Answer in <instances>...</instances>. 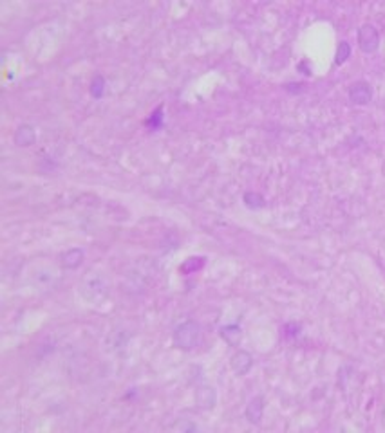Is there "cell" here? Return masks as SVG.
<instances>
[{
	"label": "cell",
	"instance_id": "obj_15",
	"mask_svg": "<svg viewBox=\"0 0 385 433\" xmlns=\"http://www.w3.org/2000/svg\"><path fill=\"white\" fill-rule=\"evenodd\" d=\"M203 266H204V257H190L188 260H185V264L181 266V271L183 273H195Z\"/></svg>",
	"mask_w": 385,
	"mask_h": 433
},
{
	"label": "cell",
	"instance_id": "obj_10",
	"mask_svg": "<svg viewBox=\"0 0 385 433\" xmlns=\"http://www.w3.org/2000/svg\"><path fill=\"white\" fill-rule=\"evenodd\" d=\"M60 262H62V267H65V269H76V267L82 266L83 262V249L80 248L67 249L65 253H62Z\"/></svg>",
	"mask_w": 385,
	"mask_h": 433
},
{
	"label": "cell",
	"instance_id": "obj_8",
	"mask_svg": "<svg viewBox=\"0 0 385 433\" xmlns=\"http://www.w3.org/2000/svg\"><path fill=\"white\" fill-rule=\"evenodd\" d=\"M13 141L20 148H28V146L37 143V132H35V128H33L31 125L24 123V125H20L19 128L15 130Z\"/></svg>",
	"mask_w": 385,
	"mask_h": 433
},
{
	"label": "cell",
	"instance_id": "obj_9",
	"mask_svg": "<svg viewBox=\"0 0 385 433\" xmlns=\"http://www.w3.org/2000/svg\"><path fill=\"white\" fill-rule=\"evenodd\" d=\"M219 336L221 339L226 345L230 347H239L240 345V339H242V329H240L237 323H231V325H224L219 329Z\"/></svg>",
	"mask_w": 385,
	"mask_h": 433
},
{
	"label": "cell",
	"instance_id": "obj_7",
	"mask_svg": "<svg viewBox=\"0 0 385 433\" xmlns=\"http://www.w3.org/2000/svg\"><path fill=\"white\" fill-rule=\"evenodd\" d=\"M263 413H264V399L263 395H255L249 399V402L246 404V411L244 417L249 424H255L259 426L261 420H263Z\"/></svg>",
	"mask_w": 385,
	"mask_h": 433
},
{
	"label": "cell",
	"instance_id": "obj_12",
	"mask_svg": "<svg viewBox=\"0 0 385 433\" xmlns=\"http://www.w3.org/2000/svg\"><path fill=\"white\" fill-rule=\"evenodd\" d=\"M163 125H165V108L163 105H159L154 112L149 116V119L145 121V126L150 128V130H159V128H163Z\"/></svg>",
	"mask_w": 385,
	"mask_h": 433
},
{
	"label": "cell",
	"instance_id": "obj_4",
	"mask_svg": "<svg viewBox=\"0 0 385 433\" xmlns=\"http://www.w3.org/2000/svg\"><path fill=\"white\" fill-rule=\"evenodd\" d=\"M349 101L353 105H358V107H365V105L371 103L372 99V89L371 85L367 83V81L360 80V81H354L353 85L349 87Z\"/></svg>",
	"mask_w": 385,
	"mask_h": 433
},
{
	"label": "cell",
	"instance_id": "obj_6",
	"mask_svg": "<svg viewBox=\"0 0 385 433\" xmlns=\"http://www.w3.org/2000/svg\"><path fill=\"white\" fill-rule=\"evenodd\" d=\"M230 366H231V370L235 372V375L242 377V375L248 374L249 370H251V366H253V356H251L248 350H237L235 354L231 356Z\"/></svg>",
	"mask_w": 385,
	"mask_h": 433
},
{
	"label": "cell",
	"instance_id": "obj_1",
	"mask_svg": "<svg viewBox=\"0 0 385 433\" xmlns=\"http://www.w3.org/2000/svg\"><path fill=\"white\" fill-rule=\"evenodd\" d=\"M201 339V325L194 320H186L179 323L174 329L172 334V343L174 347L179 350L190 352L197 347V343Z\"/></svg>",
	"mask_w": 385,
	"mask_h": 433
},
{
	"label": "cell",
	"instance_id": "obj_2",
	"mask_svg": "<svg viewBox=\"0 0 385 433\" xmlns=\"http://www.w3.org/2000/svg\"><path fill=\"white\" fill-rule=\"evenodd\" d=\"M109 289V280L101 273L89 271L82 282V294L87 300H100Z\"/></svg>",
	"mask_w": 385,
	"mask_h": 433
},
{
	"label": "cell",
	"instance_id": "obj_3",
	"mask_svg": "<svg viewBox=\"0 0 385 433\" xmlns=\"http://www.w3.org/2000/svg\"><path fill=\"white\" fill-rule=\"evenodd\" d=\"M358 47L365 54H372L380 47V33L372 24H363L358 29Z\"/></svg>",
	"mask_w": 385,
	"mask_h": 433
},
{
	"label": "cell",
	"instance_id": "obj_18",
	"mask_svg": "<svg viewBox=\"0 0 385 433\" xmlns=\"http://www.w3.org/2000/svg\"><path fill=\"white\" fill-rule=\"evenodd\" d=\"M297 71H304V74H306V76H311V74H313L311 69L308 67V63H306V62L299 63V65H297Z\"/></svg>",
	"mask_w": 385,
	"mask_h": 433
},
{
	"label": "cell",
	"instance_id": "obj_5",
	"mask_svg": "<svg viewBox=\"0 0 385 433\" xmlns=\"http://www.w3.org/2000/svg\"><path fill=\"white\" fill-rule=\"evenodd\" d=\"M195 404L201 410H213L215 404H217V392H215V388L208 386V384L197 386V390H195Z\"/></svg>",
	"mask_w": 385,
	"mask_h": 433
},
{
	"label": "cell",
	"instance_id": "obj_14",
	"mask_svg": "<svg viewBox=\"0 0 385 433\" xmlns=\"http://www.w3.org/2000/svg\"><path fill=\"white\" fill-rule=\"evenodd\" d=\"M105 94V78L101 74H96L91 81V96L96 99H101Z\"/></svg>",
	"mask_w": 385,
	"mask_h": 433
},
{
	"label": "cell",
	"instance_id": "obj_11",
	"mask_svg": "<svg viewBox=\"0 0 385 433\" xmlns=\"http://www.w3.org/2000/svg\"><path fill=\"white\" fill-rule=\"evenodd\" d=\"M242 202L248 209H263L266 206V198L263 195L259 193V191H246L244 197H242Z\"/></svg>",
	"mask_w": 385,
	"mask_h": 433
},
{
	"label": "cell",
	"instance_id": "obj_17",
	"mask_svg": "<svg viewBox=\"0 0 385 433\" xmlns=\"http://www.w3.org/2000/svg\"><path fill=\"white\" fill-rule=\"evenodd\" d=\"M306 83L304 81H300V83H297V81H291V83H286L284 85V90L288 92V94L291 96H297V94H302V92H306Z\"/></svg>",
	"mask_w": 385,
	"mask_h": 433
},
{
	"label": "cell",
	"instance_id": "obj_16",
	"mask_svg": "<svg viewBox=\"0 0 385 433\" xmlns=\"http://www.w3.org/2000/svg\"><path fill=\"white\" fill-rule=\"evenodd\" d=\"M300 330H302V325L297 323V321H291V323H286L284 327H282V334H284V338L286 339H293L297 338L300 334Z\"/></svg>",
	"mask_w": 385,
	"mask_h": 433
},
{
	"label": "cell",
	"instance_id": "obj_13",
	"mask_svg": "<svg viewBox=\"0 0 385 433\" xmlns=\"http://www.w3.org/2000/svg\"><path fill=\"white\" fill-rule=\"evenodd\" d=\"M351 56V44L347 42H340L338 47H336V53H335V65H344L345 62L349 60Z\"/></svg>",
	"mask_w": 385,
	"mask_h": 433
}]
</instances>
